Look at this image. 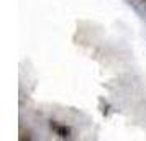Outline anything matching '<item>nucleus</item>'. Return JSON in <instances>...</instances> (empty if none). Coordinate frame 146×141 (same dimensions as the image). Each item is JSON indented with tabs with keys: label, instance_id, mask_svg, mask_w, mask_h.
<instances>
[{
	"label": "nucleus",
	"instance_id": "1",
	"mask_svg": "<svg viewBox=\"0 0 146 141\" xmlns=\"http://www.w3.org/2000/svg\"><path fill=\"white\" fill-rule=\"evenodd\" d=\"M51 128L59 134L61 138H67V136L71 134V130H69L67 126H64V125H58V123H54V121H51Z\"/></svg>",
	"mask_w": 146,
	"mask_h": 141
}]
</instances>
